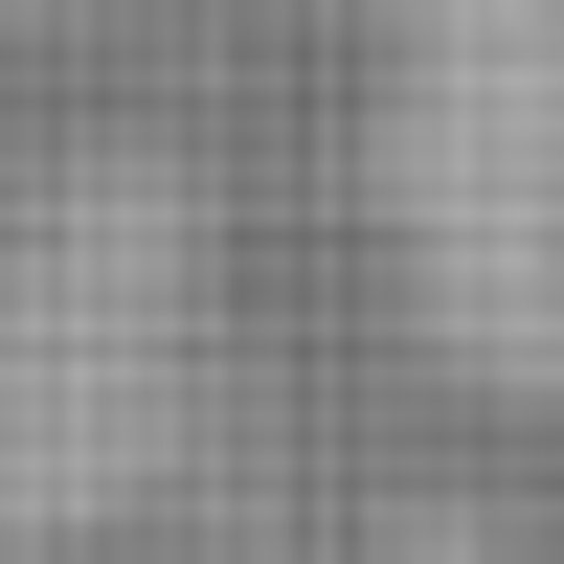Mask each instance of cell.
<instances>
[{
    "label": "cell",
    "mask_w": 564,
    "mask_h": 564,
    "mask_svg": "<svg viewBox=\"0 0 564 564\" xmlns=\"http://www.w3.org/2000/svg\"><path fill=\"white\" fill-rule=\"evenodd\" d=\"M204 384V271L159 181H0V564L113 520L181 452Z\"/></svg>",
    "instance_id": "cell-2"
},
{
    "label": "cell",
    "mask_w": 564,
    "mask_h": 564,
    "mask_svg": "<svg viewBox=\"0 0 564 564\" xmlns=\"http://www.w3.org/2000/svg\"><path fill=\"white\" fill-rule=\"evenodd\" d=\"M384 249L475 384L564 406V0L384 23Z\"/></svg>",
    "instance_id": "cell-1"
}]
</instances>
